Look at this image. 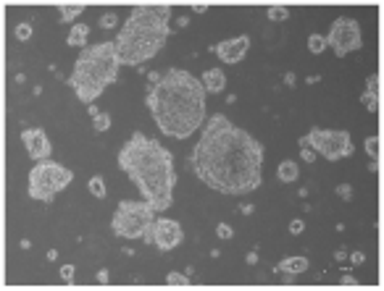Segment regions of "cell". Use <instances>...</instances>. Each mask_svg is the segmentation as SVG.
Segmentation results:
<instances>
[{
	"label": "cell",
	"mask_w": 384,
	"mask_h": 291,
	"mask_svg": "<svg viewBox=\"0 0 384 291\" xmlns=\"http://www.w3.org/2000/svg\"><path fill=\"white\" fill-rule=\"evenodd\" d=\"M16 40H21V42H27V40H32V24H19L16 26Z\"/></svg>",
	"instance_id": "cell-25"
},
{
	"label": "cell",
	"mask_w": 384,
	"mask_h": 291,
	"mask_svg": "<svg viewBox=\"0 0 384 291\" xmlns=\"http://www.w3.org/2000/svg\"><path fill=\"white\" fill-rule=\"evenodd\" d=\"M61 278L71 286V283H74V265H64V267H61Z\"/></svg>",
	"instance_id": "cell-30"
},
{
	"label": "cell",
	"mask_w": 384,
	"mask_h": 291,
	"mask_svg": "<svg viewBox=\"0 0 384 291\" xmlns=\"http://www.w3.org/2000/svg\"><path fill=\"white\" fill-rule=\"evenodd\" d=\"M284 81H287L289 87H295V74H292V71H289V74H284Z\"/></svg>",
	"instance_id": "cell-38"
},
{
	"label": "cell",
	"mask_w": 384,
	"mask_h": 291,
	"mask_svg": "<svg viewBox=\"0 0 384 291\" xmlns=\"http://www.w3.org/2000/svg\"><path fill=\"white\" fill-rule=\"evenodd\" d=\"M337 194H340L345 202H350L352 200V186L350 184H340V186H337Z\"/></svg>",
	"instance_id": "cell-27"
},
{
	"label": "cell",
	"mask_w": 384,
	"mask_h": 291,
	"mask_svg": "<svg viewBox=\"0 0 384 291\" xmlns=\"http://www.w3.org/2000/svg\"><path fill=\"white\" fill-rule=\"evenodd\" d=\"M200 84L205 87V92L219 95V92H224V87H226V76H224L221 68H208V71L200 76Z\"/></svg>",
	"instance_id": "cell-13"
},
{
	"label": "cell",
	"mask_w": 384,
	"mask_h": 291,
	"mask_svg": "<svg viewBox=\"0 0 384 291\" xmlns=\"http://www.w3.org/2000/svg\"><path fill=\"white\" fill-rule=\"evenodd\" d=\"M300 147H311L316 155L326 158V160H342L352 155V142H350V132L345 129H311L305 136H300Z\"/></svg>",
	"instance_id": "cell-8"
},
{
	"label": "cell",
	"mask_w": 384,
	"mask_h": 291,
	"mask_svg": "<svg viewBox=\"0 0 384 291\" xmlns=\"http://www.w3.org/2000/svg\"><path fill=\"white\" fill-rule=\"evenodd\" d=\"M276 179H279L282 184H292L300 179V168H297L295 160H284V163H279V168H276Z\"/></svg>",
	"instance_id": "cell-15"
},
{
	"label": "cell",
	"mask_w": 384,
	"mask_h": 291,
	"mask_svg": "<svg viewBox=\"0 0 384 291\" xmlns=\"http://www.w3.org/2000/svg\"><path fill=\"white\" fill-rule=\"evenodd\" d=\"M166 286H171V289H190V275H184V273H168L166 275Z\"/></svg>",
	"instance_id": "cell-18"
},
{
	"label": "cell",
	"mask_w": 384,
	"mask_h": 291,
	"mask_svg": "<svg viewBox=\"0 0 384 291\" xmlns=\"http://www.w3.org/2000/svg\"><path fill=\"white\" fill-rule=\"evenodd\" d=\"M345 257H348V252H345V249H337V252H334V260H337V263H340V260H345Z\"/></svg>",
	"instance_id": "cell-39"
},
{
	"label": "cell",
	"mask_w": 384,
	"mask_h": 291,
	"mask_svg": "<svg viewBox=\"0 0 384 291\" xmlns=\"http://www.w3.org/2000/svg\"><path fill=\"white\" fill-rule=\"evenodd\" d=\"M360 103L366 105L368 113H376V110H379V95H374V92H363V95H360Z\"/></svg>",
	"instance_id": "cell-22"
},
{
	"label": "cell",
	"mask_w": 384,
	"mask_h": 291,
	"mask_svg": "<svg viewBox=\"0 0 384 291\" xmlns=\"http://www.w3.org/2000/svg\"><path fill=\"white\" fill-rule=\"evenodd\" d=\"M168 21H171L168 5H134L113 40L119 63L140 66L153 55H158L171 32Z\"/></svg>",
	"instance_id": "cell-4"
},
{
	"label": "cell",
	"mask_w": 384,
	"mask_h": 291,
	"mask_svg": "<svg viewBox=\"0 0 384 291\" xmlns=\"http://www.w3.org/2000/svg\"><path fill=\"white\" fill-rule=\"evenodd\" d=\"M116 21H119V16L113 11L103 13V16H100V29H113V26H116Z\"/></svg>",
	"instance_id": "cell-26"
},
{
	"label": "cell",
	"mask_w": 384,
	"mask_h": 291,
	"mask_svg": "<svg viewBox=\"0 0 384 291\" xmlns=\"http://www.w3.org/2000/svg\"><path fill=\"white\" fill-rule=\"evenodd\" d=\"M342 286H348V289H355V286H358V281L352 278V275H345V278H342Z\"/></svg>",
	"instance_id": "cell-34"
},
{
	"label": "cell",
	"mask_w": 384,
	"mask_h": 291,
	"mask_svg": "<svg viewBox=\"0 0 384 291\" xmlns=\"http://www.w3.org/2000/svg\"><path fill=\"white\" fill-rule=\"evenodd\" d=\"M305 270H308V260L305 257H284L282 263L276 265V273H292V275L297 273L300 275Z\"/></svg>",
	"instance_id": "cell-14"
},
{
	"label": "cell",
	"mask_w": 384,
	"mask_h": 291,
	"mask_svg": "<svg viewBox=\"0 0 384 291\" xmlns=\"http://www.w3.org/2000/svg\"><path fill=\"white\" fill-rule=\"evenodd\" d=\"M240 210H242V215H250V212H253V210H256V208H253V205H242V208H240Z\"/></svg>",
	"instance_id": "cell-40"
},
{
	"label": "cell",
	"mask_w": 384,
	"mask_h": 291,
	"mask_svg": "<svg viewBox=\"0 0 384 291\" xmlns=\"http://www.w3.org/2000/svg\"><path fill=\"white\" fill-rule=\"evenodd\" d=\"M256 263H258V252H256V249H253V252H250V255H248V265H256Z\"/></svg>",
	"instance_id": "cell-37"
},
{
	"label": "cell",
	"mask_w": 384,
	"mask_h": 291,
	"mask_svg": "<svg viewBox=\"0 0 384 291\" xmlns=\"http://www.w3.org/2000/svg\"><path fill=\"white\" fill-rule=\"evenodd\" d=\"M119 68H121V63L116 58L113 42L87 45V48H82L79 55H76L74 71L66 79V84L76 92V97H79L84 105H92L103 95L105 87L116 84Z\"/></svg>",
	"instance_id": "cell-5"
},
{
	"label": "cell",
	"mask_w": 384,
	"mask_h": 291,
	"mask_svg": "<svg viewBox=\"0 0 384 291\" xmlns=\"http://www.w3.org/2000/svg\"><path fill=\"white\" fill-rule=\"evenodd\" d=\"M211 50L219 55V60H221V63H229V66H234V63H240V60H242L245 55H248V50H250V37H248V34L232 37V40L216 42Z\"/></svg>",
	"instance_id": "cell-11"
},
{
	"label": "cell",
	"mask_w": 384,
	"mask_h": 291,
	"mask_svg": "<svg viewBox=\"0 0 384 291\" xmlns=\"http://www.w3.org/2000/svg\"><path fill=\"white\" fill-rule=\"evenodd\" d=\"M142 241L153 244V247L160 249V252H171L174 247H179V244L184 241L182 223H176V220H171V218H156L150 223V228L145 231Z\"/></svg>",
	"instance_id": "cell-10"
},
{
	"label": "cell",
	"mask_w": 384,
	"mask_h": 291,
	"mask_svg": "<svg viewBox=\"0 0 384 291\" xmlns=\"http://www.w3.org/2000/svg\"><path fill=\"white\" fill-rule=\"evenodd\" d=\"M108 281H111L108 270H97V283H100V286H108Z\"/></svg>",
	"instance_id": "cell-33"
},
{
	"label": "cell",
	"mask_w": 384,
	"mask_h": 291,
	"mask_svg": "<svg viewBox=\"0 0 384 291\" xmlns=\"http://www.w3.org/2000/svg\"><path fill=\"white\" fill-rule=\"evenodd\" d=\"M119 168L129 176V181L140 189L142 200L150 202L156 212L171 208L176 186L174 158L158 139L134 132L119 150Z\"/></svg>",
	"instance_id": "cell-3"
},
{
	"label": "cell",
	"mask_w": 384,
	"mask_h": 291,
	"mask_svg": "<svg viewBox=\"0 0 384 291\" xmlns=\"http://www.w3.org/2000/svg\"><path fill=\"white\" fill-rule=\"evenodd\" d=\"M308 50L313 53V55L324 53V50H326V40H324L321 34H311V37H308Z\"/></svg>",
	"instance_id": "cell-20"
},
{
	"label": "cell",
	"mask_w": 384,
	"mask_h": 291,
	"mask_svg": "<svg viewBox=\"0 0 384 291\" xmlns=\"http://www.w3.org/2000/svg\"><path fill=\"white\" fill-rule=\"evenodd\" d=\"M74 181V173L68 168L53 163V160H40L29 171V197L40 202H53L61 189H66Z\"/></svg>",
	"instance_id": "cell-6"
},
{
	"label": "cell",
	"mask_w": 384,
	"mask_h": 291,
	"mask_svg": "<svg viewBox=\"0 0 384 291\" xmlns=\"http://www.w3.org/2000/svg\"><path fill=\"white\" fill-rule=\"evenodd\" d=\"M92 126H95V132H105V129H111V116H108V113H97V116H92Z\"/></svg>",
	"instance_id": "cell-24"
},
{
	"label": "cell",
	"mask_w": 384,
	"mask_h": 291,
	"mask_svg": "<svg viewBox=\"0 0 384 291\" xmlns=\"http://www.w3.org/2000/svg\"><path fill=\"white\" fill-rule=\"evenodd\" d=\"M363 147H366V152L371 155V160H379V134H371L368 139L363 142Z\"/></svg>",
	"instance_id": "cell-23"
},
{
	"label": "cell",
	"mask_w": 384,
	"mask_h": 291,
	"mask_svg": "<svg viewBox=\"0 0 384 291\" xmlns=\"http://www.w3.org/2000/svg\"><path fill=\"white\" fill-rule=\"evenodd\" d=\"M300 158L305 160V163H313V160H316V152H313L311 147H300Z\"/></svg>",
	"instance_id": "cell-32"
},
{
	"label": "cell",
	"mask_w": 384,
	"mask_h": 291,
	"mask_svg": "<svg viewBox=\"0 0 384 291\" xmlns=\"http://www.w3.org/2000/svg\"><path fill=\"white\" fill-rule=\"evenodd\" d=\"M90 191L97 197V200H103V197H105V181H103V176H92V179H90Z\"/></svg>",
	"instance_id": "cell-21"
},
{
	"label": "cell",
	"mask_w": 384,
	"mask_h": 291,
	"mask_svg": "<svg viewBox=\"0 0 384 291\" xmlns=\"http://www.w3.org/2000/svg\"><path fill=\"white\" fill-rule=\"evenodd\" d=\"M303 231H305V223H303V220H297V218H295L292 223H289V234H292V236H300Z\"/></svg>",
	"instance_id": "cell-31"
},
{
	"label": "cell",
	"mask_w": 384,
	"mask_h": 291,
	"mask_svg": "<svg viewBox=\"0 0 384 291\" xmlns=\"http://www.w3.org/2000/svg\"><path fill=\"white\" fill-rule=\"evenodd\" d=\"M195 176L219 194H250L263 184V144L224 113H213L190 158Z\"/></svg>",
	"instance_id": "cell-1"
},
{
	"label": "cell",
	"mask_w": 384,
	"mask_h": 291,
	"mask_svg": "<svg viewBox=\"0 0 384 291\" xmlns=\"http://www.w3.org/2000/svg\"><path fill=\"white\" fill-rule=\"evenodd\" d=\"M205 95L208 92L197 76L184 68H168L160 81L148 89L145 105L166 136L187 139L205 124Z\"/></svg>",
	"instance_id": "cell-2"
},
{
	"label": "cell",
	"mask_w": 384,
	"mask_h": 291,
	"mask_svg": "<svg viewBox=\"0 0 384 291\" xmlns=\"http://www.w3.org/2000/svg\"><path fill=\"white\" fill-rule=\"evenodd\" d=\"M324 40H326V48H332L337 58H345V55H350L352 50L363 48V34H360V24L355 19L332 21V29H329V34Z\"/></svg>",
	"instance_id": "cell-9"
},
{
	"label": "cell",
	"mask_w": 384,
	"mask_h": 291,
	"mask_svg": "<svg viewBox=\"0 0 384 291\" xmlns=\"http://www.w3.org/2000/svg\"><path fill=\"white\" fill-rule=\"evenodd\" d=\"M192 11H195V13H205V11H208V5H205V3H195V5H192Z\"/></svg>",
	"instance_id": "cell-36"
},
{
	"label": "cell",
	"mask_w": 384,
	"mask_h": 291,
	"mask_svg": "<svg viewBox=\"0 0 384 291\" xmlns=\"http://www.w3.org/2000/svg\"><path fill=\"white\" fill-rule=\"evenodd\" d=\"M366 84H368V87H366V92H374V95H379V76H376V74H371V76H368V79H366Z\"/></svg>",
	"instance_id": "cell-29"
},
{
	"label": "cell",
	"mask_w": 384,
	"mask_h": 291,
	"mask_svg": "<svg viewBox=\"0 0 384 291\" xmlns=\"http://www.w3.org/2000/svg\"><path fill=\"white\" fill-rule=\"evenodd\" d=\"M87 37H90V26H87V24H74L71 32H68V45H76V48H87Z\"/></svg>",
	"instance_id": "cell-16"
},
{
	"label": "cell",
	"mask_w": 384,
	"mask_h": 291,
	"mask_svg": "<svg viewBox=\"0 0 384 291\" xmlns=\"http://www.w3.org/2000/svg\"><path fill=\"white\" fill-rule=\"evenodd\" d=\"M21 139H24V147H27L32 160H37V163H40V160H50L53 147H50V139L42 129H24Z\"/></svg>",
	"instance_id": "cell-12"
},
{
	"label": "cell",
	"mask_w": 384,
	"mask_h": 291,
	"mask_svg": "<svg viewBox=\"0 0 384 291\" xmlns=\"http://www.w3.org/2000/svg\"><path fill=\"white\" fill-rule=\"evenodd\" d=\"M58 11H61V21H74L76 16H79V13L84 11V5L82 3H61L58 5Z\"/></svg>",
	"instance_id": "cell-17"
},
{
	"label": "cell",
	"mask_w": 384,
	"mask_h": 291,
	"mask_svg": "<svg viewBox=\"0 0 384 291\" xmlns=\"http://www.w3.org/2000/svg\"><path fill=\"white\" fill-rule=\"evenodd\" d=\"M368 171H371V173H376V171H379V163H376V160H371V165H368Z\"/></svg>",
	"instance_id": "cell-42"
},
{
	"label": "cell",
	"mask_w": 384,
	"mask_h": 291,
	"mask_svg": "<svg viewBox=\"0 0 384 291\" xmlns=\"http://www.w3.org/2000/svg\"><path fill=\"white\" fill-rule=\"evenodd\" d=\"M266 13H268V19H271V21H287L289 19V8H287V5H268Z\"/></svg>",
	"instance_id": "cell-19"
},
{
	"label": "cell",
	"mask_w": 384,
	"mask_h": 291,
	"mask_svg": "<svg viewBox=\"0 0 384 291\" xmlns=\"http://www.w3.org/2000/svg\"><path fill=\"white\" fill-rule=\"evenodd\" d=\"M216 234H219V239H232V226H229V223H219L216 226Z\"/></svg>",
	"instance_id": "cell-28"
},
{
	"label": "cell",
	"mask_w": 384,
	"mask_h": 291,
	"mask_svg": "<svg viewBox=\"0 0 384 291\" xmlns=\"http://www.w3.org/2000/svg\"><path fill=\"white\" fill-rule=\"evenodd\" d=\"M153 220H156V210L150 202L121 200L111 218V228L116 236H124V239H142Z\"/></svg>",
	"instance_id": "cell-7"
},
{
	"label": "cell",
	"mask_w": 384,
	"mask_h": 291,
	"mask_svg": "<svg viewBox=\"0 0 384 291\" xmlns=\"http://www.w3.org/2000/svg\"><path fill=\"white\" fill-rule=\"evenodd\" d=\"M350 260H352V263H355V265H360V263H363V260H366V255H363V252H352V255H350Z\"/></svg>",
	"instance_id": "cell-35"
},
{
	"label": "cell",
	"mask_w": 384,
	"mask_h": 291,
	"mask_svg": "<svg viewBox=\"0 0 384 291\" xmlns=\"http://www.w3.org/2000/svg\"><path fill=\"white\" fill-rule=\"evenodd\" d=\"M87 113H90V116H97V113H100V110H97L95 105H87Z\"/></svg>",
	"instance_id": "cell-41"
}]
</instances>
